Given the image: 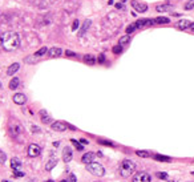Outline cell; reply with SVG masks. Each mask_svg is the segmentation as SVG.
<instances>
[{
    "label": "cell",
    "instance_id": "f546056e",
    "mask_svg": "<svg viewBox=\"0 0 194 182\" xmlns=\"http://www.w3.org/2000/svg\"><path fill=\"white\" fill-rule=\"evenodd\" d=\"M157 177L159 179H168V174L166 173H157Z\"/></svg>",
    "mask_w": 194,
    "mask_h": 182
},
{
    "label": "cell",
    "instance_id": "ba28073f",
    "mask_svg": "<svg viewBox=\"0 0 194 182\" xmlns=\"http://www.w3.org/2000/svg\"><path fill=\"white\" fill-rule=\"evenodd\" d=\"M12 100H13L15 104H18V105H23L24 102L27 101V97L25 95H23V93H16V95L12 97Z\"/></svg>",
    "mask_w": 194,
    "mask_h": 182
},
{
    "label": "cell",
    "instance_id": "277c9868",
    "mask_svg": "<svg viewBox=\"0 0 194 182\" xmlns=\"http://www.w3.org/2000/svg\"><path fill=\"white\" fill-rule=\"evenodd\" d=\"M150 181H152V177L146 171H138L133 177V182H150Z\"/></svg>",
    "mask_w": 194,
    "mask_h": 182
},
{
    "label": "cell",
    "instance_id": "836d02e7",
    "mask_svg": "<svg viewBox=\"0 0 194 182\" xmlns=\"http://www.w3.org/2000/svg\"><path fill=\"white\" fill-rule=\"evenodd\" d=\"M13 176H15V177H23V176H24V173H21L20 170H15Z\"/></svg>",
    "mask_w": 194,
    "mask_h": 182
},
{
    "label": "cell",
    "instance_id": "7bdbcfd3",
    "mask_svg": "<svg viewBox=\"0 0 194 182\" xmlns=\"http://www.w3.org/2000/svg\"><path fill=\"white\" fill-rule=\"evenodd\" d=\"M60 182H68V181H60Z\"/></svg>",
    "mask_w": 194,
    "mask_h": 182
},
{
    "label": "cell",
    "instance_id": "7a4b0ae2",
    "mask_svg": "<svg viewBox=\"0 0 194 182\" xmlns=\"http://www.w3.org/2000/svg\"><path fill=\"white\" fill-rule=\"evenodd\" d=\"M136 169H137V166L133 161L125 159V161H122L121 165H120V174H121L122 177H129L136 171Z\"/></svg>",
    "mask_w": 194,
    "mask_h": 182
},
{
    "label": "cell",
    "instance_id": "d6986e66",
    "mask_svg": "<svg viewBox=\"0 0 194 182\" xmlns=\"http://www.w3.org/2000/svg\"><path fill=\"white\" fill-rule=\"evenodd\" d=\"M19 84H20V80H19L18 77H15L9 81V88H11V89H16V88L19 87Z\"/></svg>",
    "mask_w": 194,
    "mask_h": 182
},
{
    "label": "cell",
    "instance_id": "8fae6325",
    "mask_svg": "<svg viewBox=\"0 0 194 182\" xmlns=\"http://www.w3.org/2000/svg\"><path fill=\"white\" fill-rule=\"evenodd\" d=\"M190 24H191V21H189V20H181V21H178V23H177L176 27L178 29H181V31H185V29H189Z\"/></svg>",
    "mask_w": 194,
    "mask_h": 182
},
{
    "label": "cell",
    "instance_id": "9c48e42d",
    "mask_svg": "<svg viewBox=\"0 0 194 182\" xmlns=\"http://www.w3.org/2000/svg\"><path fill=\"white\" fill-rule=\"evenodd\" d=\"M73 157V153L72 150H71V147H64V150H63V161L64 162H69L71 159H72Z\"/></svg>",
    "mask_w": 194,
    "mask_h": 182
},
{
    "label": "cell",
    "instance_id": "60d3db41",
    "mask_svg": "<svg viewBox=\"0 0 194 182\" xmlns=\"http://www.w3.org/2000/svg\"><path fill=\"white\" fill-rule=\"evenodd\" d=\"M119 1H122V3H124V1H126V0H119Z\"/></svg>",
    "mask_w": 194,
    "mask_h": 182
},
{
    "label": "cell",
    "instance_id": "8d00e7d4",
    "mask_svg": "<svg viewBox=\"0 0 194 182\" xmlns=\"http://www.w3.org/2000/svg\"><path fill=\"white\" fill-rule=\"evenodd\" d=\"M67 56H71V57H73V56H76V53L71 52V51H67Z\"/></svg>",
    "mask_w": 194,
    "mask_h": 182
},
{
    "label": "cell",
    "instance_id": "9a60e30c",
    "mask_svg": "<svg viewBox=\"0 0 194 182\" xmlns=\"http://www.w3.org/2000/svg\"><path fill=\"white\" fill-rule=\"evenodd\" d=\"M48 55H49V57H59V56L61 55V49L60 48H52L48 51Z\"/></svg>",
    "mask_w": 194,
    "mask_h": 182
},
{
    "label": "cell",
    "instance_id": "484cf974",
    "mask_svg": "<svg viewBox=\"0 0 194 182\" xmlns=\"http://www.w3.org/2000/svg\"><path fill=\"white\" fill-rule=\"evenodd\" d=\"M194 8V0H188V3L185 4V9H193Z\"/></svg>",
    "mask_w": 194,
    "mask_h": 182
},
{
    "label": "cell",
    "instance_id": "52a82bcc",
    "mask_svg": "<svg viewBox=\"0 0 194 182\" xmlns=\"http://www.w3.org/2000/svg\"><path fill=\"white\" fill-rule=\"evenodd\" d=\"M51 128H52L55 132H64V130H67L68 125L64 124V122H61V121H56V122H53Z\"/></svg>",
    "mask_w": 194,
    "mask_h": 182
},
{
    "label": "cell",
    "instance_id": "4dcf8cb0",
    "mask_svg": "<svg viewBox=\"0 0 194 182\" xmlns=\"http://www.w3.org/2000/svg\"><path fill=\"white\" fill-rule=\"evenodd\" d=\"M134 29H136V25H134V24H132V25H129V27L126 28V33H132Z\"/></svg>",
    "mask_w": 194,
    "mask_h": 182
},
{
    "label": "cell",
    "instance_id": "d4e9b609",
    "mask_svg": "<svg viewBox=\"0 0 194 182\" xmlns=\"http://www.w3.org/2000/svg\"><path fill=\"white\" fill-rule=\"evenodd\" d=\"M45 53H47V48H45V47H43V48H41V49H39L37 52L35 53V56H36V57H40V56L45 55Z\"/></svg>",
    "mask_w": 194,
    "mask_h": 182
},
{
    "label": "cell",
    "instance_id": "7c38bea8",
    "mask_svg": "<svg viewBox=\"0 0 194 182\" xmlns=\"http://www.w3.org/2000/svg\"><path fill=\"white\" fill-rule=\"evenodd\" d=\"M11 168L13 169V170H20V168H21V161L19 158H12L11 159Z\"/></svg>",
    "mask_w": 194,
    "mask_h": 182
},
{
    "label": "cell",
    "instance_id": "b9f144b4",
    "mask_svg": "<svg viewBox=\"0 0 194 182\" xmlns=\"http://www.w3.org/2000/svg\"><path fill=\"white\" fill-rule=\"evenodd\" d=\"M1 182H9V181H1Z\"/></svg>",
    "mask_w": 194,
    "mask_h": 182
},
{
    "label": "cell",
    "instance_id": "603a6c76",
    "mask_svg": "<svg viewBox=\"0 0 194 182\" xmlns=\"http://www.w3.org/2000/svg\"><path fill=\"white\" fill-rule=\"evenodd\" d=\"M89 25H90V20H87L84 23V25H83V28H81V31H80V36H83L87 32V29L89 28Z\"/></svg>",
    "mask_w": 194,
    "mask_h": 182
},
{
    "label": "cell",
    "instance_id": "cb8c5ba5",
    "mask_svg": "<svg viewBox=\"0 0 194 182\" xmlns=\"http://www.w3.org/2000/svg\"><path fill=\"white\" fill-rule=\"evenodd\" d=\"M136 154L138 157H142V158H148V157H149V153H148V152H145V150H137Z\"/></svg>",
    "mask_w": 194,
    "mask_h": 182
},
{
    "label": "cell",
    "instance_id": "5b68a950",
    "mask_svg": "<svg viewBox=\"0 0 194 182\" xmlns=\"http://www.w3.org/2000/svg\"><path fill=\"white\" fill-rule=\"evenodd\" d=\"M41 153V147L36 144H31L28 146V156L29 157H37Z\"/></svg>",
    "mask_w": 194,
    "mask_h": 182
},
{
    "label": "cell",
    "instance_id": "d590c367",
    "mask_svg": "<svg viewBox=\"0 0 194 182\" xmlns=\"http://www.w3.org/2000/svg\"><path fill=\"white\" fill-rule=\"evenodd\" d=\"M189 31H191V32H194V21H191V24H190V27H189Z\"/></svg>",
    "mask_w": 194,
    "mask_h": 182
},
{
    "label": "cell",
    "instance_id": "d6a6232c",
    "mask_svg": "<svg viewBox=\"0 0 194 182\" xmlns=\"http://www.w3.org/2000/svg\"><path fill=\"white\" fill-rule=\"evenodd\" d=\"M68 182H77L75 174H69V177H68Z\"/></svg>",
    "mask_w": 194,
    "mask_h": 182
},
{
    "label": "cell",
    "instance_id": "f35d334b",
    "mask_svg": "<svg viewBox=\"0 0 194 182\" xmlns=\"http://www.w3.org/2000/svg\"><path fill=\"white\" fill-rule=\"evenodd\" d=\"M99 61H100V63H104V56H100V57H99Z\"/></svg>",
    "mask_w": 194,
    "mask_h": 182
},
{
    "label": "cell",
    "instance_id": "ab89813d",
    "mask_svg": "<svg viewBox=\"0 0 194 182\" xmlns=\"http://www.w3.org/2000/svg\"><path fill=\"white\" fill-rule=\"evenodd\" d=\"M45 182H53V179H48V181H45Z\"/></svg>",
    "mask_w": 194,
    "mask_h": 182
},
{
    "label": "cell",
    "instance_id": "e575fe53",
    "mask_svg": "<svg viewBox=\"0 0 194 182\" xmlns=\"http://www.w3.org/2000/svg\"><path fill=\"white\" fill-rule=\"evenodd\" d=\"M77 27H78V20H75V23H73V25H72V31L77 29Z\"/></svg>",
    "mask_w": 194,
    "mask_h": 182
},
{
    "label": "cell",
    "instance_id": "ee69618b",
    "mask_svg": "<svg viewBox=\"0 0 194 182\" xmlns=\"http://www.w3.org/2000/svg\"><path fill=\"white\" fill-rule=\"evenodd\" d=\"M171 182H174V181H171Z\"/></svg>",
    "mask_w": 194,
    "mask_h": 182
},
{
    "label": "cell",
    "instance_id": "ac0fdd59",
    "mask_svg": "<svg viewBox=\"0 0 194 182\" xmlns=\"http://www.w3.org/2000/svg\"><path fill=\"white\" fill-rule=\"evenodd\" d=\"M40 116H41V121L44 122V124H48V122L51 121V117H49V114L45 112V110H41L40 112Z\"/></svg>",
    "mask_w": 194,
    "mask_h": 182
},
{
    "label": "cell",
    "instance_id": "83f0119b",
    "mask_svg": "<svg viewBox=\"0 0 194 182\" xmlns=\"http://www.w3.org/2000/svg\"><path fill=\"white\" fill-rule=\"evenodd\" d=\"M113 52L114 53H121L122 52V45H116L113 48Z\"/></svg>",
    "mask_w": 194,
    "mask_h": 182
},
{
    "label": "cell",
    "instance_id": "30bf717a",
    "mask_svg": "<svg viewBox=\"0 0 194 182\" xmlns=\"http://www.w3.org/2000/svg\"><path fill=\"white\" fill-rule=\"evenodd\" d=\"M95 158H96V154L95 153H85L84 156H83V158H81V161L84 162V164H92V162H95Z\"/></svg>",
    "mask_w": 194,
    "mask_h": 182
},
{
    "label": "cell",
    "instance_id": "4fadbf2b",
    "mask_svg": "<svg viewBox=\"0 0 194 182\" xmlns=\"http://www.w3.org/2000/svg\"><path fill=\"white\" fill-rule=\"evenodd\" d=\"M19 68H20V65H19L18 63L12 64L11 67L8 68V71H7V75H8V76H13L15 73H16V72H18V71H19Z\"/></svg>",
    "mask_w": 194,
    "mask_h": 182
},
{
    "label": "cell",
    "instance_id": "6da1fadb",
    "mask_svg": "<svg viewBox=\"0 0 194 182\" xmlns=\"http://www.w3.org/2000/svg\"><path fill=\"white\" fill-rule=\"evenodd\" d=\"M0 45L4 51L7 52H12V51H16L20 45V37L16 32H4L0 35Z\"/></svg>",
    "mask_w": 194,
    "mask_h": 182
},
{
    "label": "cell",
    "instance_id": "7402d4cb",
    "mask_svg": "<svg viewBox=\"0 0 194 182\" xmlns=\"http://www.w3.org/2000/svg\"><path fill=\"white\" fill-rule=\"evenodd\" d=\"M131 41V36L129 35H126V36H122L121 39H120V41H119V44L120 45H125V44H128Z\"/></svg>",
    "mask_w": 194,
    "mask_h": 182
},
{
    "label": "cell",
    "instance_id": "1f68e13d",
    "mask_svg": "<svg viewBox=\"0 0 194 182\" xmlns=\"http://www.w3.org/2000/svg\"><path fill=\"white\" fill-rule=\"evenodd\" d=\"M99 142H100V144H102V145H109V146H114V144H113V142L104 141V140H99Z\"/></svg>",
    "mask_w": 194,
    "mask_h": 182
},
{
    "label": "cell",
    "instance_id": "2e32d148",
    "mask_svg": "<svg viewBox=\"0 0 194 182\" xmlns=\"http://www.w3.org/2000/svg\"><path fill=\"white\" fill-rule=\"evenodd\" d=\"M56 165H57V159H56V158H51L49 161L47 162L45 169H47V170H48V171H49V170H52V169L55 168Z\"/></svg>",
    "mask_w": 194,
    "mask_h": 182
},
{
    "label": "cell",
    "instance_id": "3957f363",
    "mask_svg": "<svg viewBox=\"0 0 194 182\" xmlns=\"http://www.w3.org/2000/svg\"><path fill=\"white\" fill-rule=\"evenodd\" d=\"M87 170L90 171L93 176L96 177H102L105 174V169L101 164L99 162H92V164H88L87 165Z\"/></svg>",
    "mask_w": 194,
    "mask_h": 182
},
{
    "label": "cell",
    "instance_id": "e0dca14e",
    "mask_svg": "<svg viewBox=\"0 0 194 182\" xmlns=\"http://www.w3.org/2000/svg\"><path fill=\"white\" fill-rule=\"evenodd\" d=\"M154 159H157V161H161V162H170L171 158L168 156H161V154H154L153 156Z\"/></svg>",
    "mask_w": 194,
    "mask_h": 182
},
{
    "label": "cell",
    "instance_id": "ffe728a7",
    "mask_svg": "<svg viewBox=\"0 0 194 182\" xmlns=\"http://www.w3.org/2000/svg\"><path fill=\"white\" fill-rule=\"evenodd\" d=\"M154 20V23H157V24H168V23H170V20H169L168 18H157V19H153Z\"/></svg>",
    "mask_w": 194,
    "mask_h": 182
},
{
    "label": "cell",
    "instance_id": "44dd1931",
    "mask_svg": "<svg viewBox=\"0 0 194 182\" xmlns=\"http://www.w3.org/2000/svg\"><path fill=\"white\" fill-rule=\"evenodd\" d=\"M84 61H85V63H87V64H89V65H93V64L96 63V59L93 57L92 55H85Z\"/></svg>",
    "mask_w": 194,
    "mask_h": 182
},
{
    "label": "cell",
    "instance_id": "4316f807",
    "mask_svg": "<svg viewBox=\"0 0 194 182\" xmlns=\"http://www.w3.org/2000/svg\"><path fill=\"white\" fill-rule=\"evenodd\" d=\"M71 142H72V144L75 145L76 147H77V150H83V149H84V147H83V145L80 144V142H77L76 140H71Z\"/></svg>",
    "mask_w": 194,
    "mask_h": 182
},
{
    "label": "cell",
    "instance_id": "8992f818",
    "mask_svg": "<svg viewBox=\"0 0 194 182\" xmlns=\"http://www.w3.org/2000/svg\"><path fill=\"white\" fill-rule=\"evenodd\" d=\"M132 6H133V8L136 9V11H138V12H146L148 11V4L141 3V1H137V0H133V1H132Z\"/></svg>",
    "mask_w": 194,
    "mask_h": 182
},
{
    "label": "cell",
    "instance_id": "74e56055",
    "mask_svg": "<svg viewBox=\"0 0 194 182\" xmlns=\"http://www.w3.org/2000/svg\"><path fill=\"white\" fill-rule=\"evenodd\" d=\"M80 142H81V144H84V145H87V144H88V140L81 138V140H80Z\"/></svg>",
    "mask_w": 194,
    "mask_h": 182
},
{
    "label": "cell",
    "instance_id": "f1b7e54d",
    "mask_svg": "<svg viewBox=\"0 0 194 182\" xmlns=\"http://www.w3.org/2000/svg\"><path fill=\"white\" fill-rule=\"evenodd\" d=\"M6 162V153L0 150V164H4Z\"/></svg>",
    "mask_w": 194,
    "mask_h": 182
},
{
    "label": "cell",
    "instance_id": "5bb4252c",
    "mask_svg": "<svg viewBox=\"0 0 194 182\" xmlns=\"http://www.w3.org/2000/svg\"><path fill=\"white\" fill-rule=\"evenodd\" d=\"M156 9L158 12H166V11H171V9H174V6H171V4H162V6H157Z\"/></svg>",
    "mask_w": 194,
    "mask_h": 182
}]
</instances>
